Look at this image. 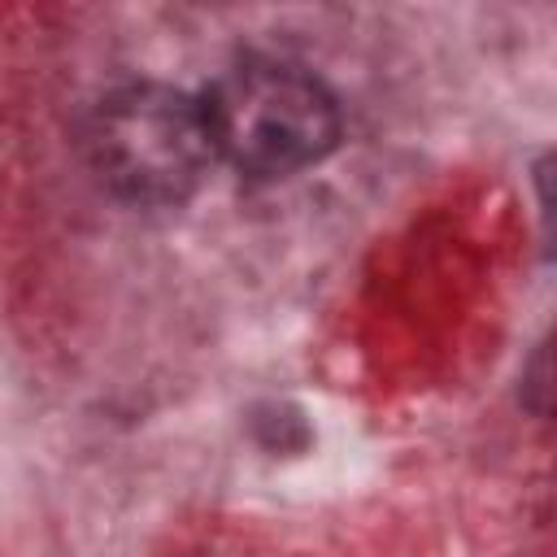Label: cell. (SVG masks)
Segmentation results:
<instances>
[{
  "instance_id": "6da1fadb",
  "label": "cell",
  "mask_w": 557,
  "mask_h": 557,
  "mask_svg": "<svg viewBox=\"0 0 557 557\" xmlns=\"http://www.w3.org/2000/svg\"><path fill=\"white\" fill-rule=\"evenodd\" d=\"M213 157L248 178H287L318 165L344 131L331 87L270 57H248L222 70L200 96Z\"/></svg>"
},
{
  "instance_id": "7a4b0ae2",
  "label": "cell",
  "mask_w": 557,
  "mask_h": 557,
  "mask_svg": "<svg viewBox=\"0 0 557 557\" xmlns=\"http://www.w3.org/2000/svg\"><path fill=\"white\" fill-rule=\"evenodd\" d=\"M91 178L126 205H178L213 165L200 100L165 83H131L96 100L83 122Z\"/></svg>"
}]
</instances>
